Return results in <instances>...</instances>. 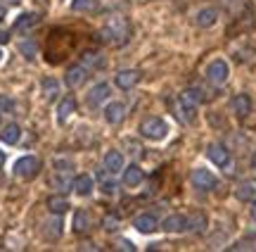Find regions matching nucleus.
<instances>
[{"label": "nucleus", "instance_id": "obj_29", "mask_svg": "<svg viewBox=\"0 0 256 252\" xmlns=\"http://www.w3.org/2000/svg\"><path fill=\"white\" fill-rule=\"evenodd\" d=\"M83 67H86V69H100L102 65H104V60H102V55H98V53H86V55H83V62H81Z\"/></svg>", "mask_w": 256, "mask_h": 252}, {"label": "nucleus", "instance_id": "obj_21", "mask_svg": "<svg viewBox=\"0 0 256 252\" xmlns=\"http://www.w3.org/2000/svg\"><path fill=\"white\" fill-rule=\"evenodd\" d=\"M19 138H22V126L14 122H10L2 126V131H0V140L5 143V145H17Z\"/></svg>", "mask_w": 256, "mask_h": 252}, {"label": "nucleus", "instance_id": "obj_40", "mask_svg": "<svg viewBox=\"0 0 256 252\" xmlns=\"http://www.w3.org/2000/svg\"><path fill=\"white\" fill-rule=\"evenodd\" d=\"M252 219L256 221V202H254V207H252Z\"/></svg>", "mask_w": 256, "mask_h": 252}, {"label": "nucleus", "instance_id": "obj_7", "mask_svg": "<svg viewBox=\"0 0 256 252\" xmlns=\"http://www.w3.org/2000/svg\"><path fill=\"white\" fill-rule=\"evenodd\" d=\"M133 226H136L138 233H154L156 228H162V224H159V219H156L154 214H150V212H145V214H138L136 219H133Z\"/></svg>", "mask_w": 256, "mask_h": 252}, {"label": "nucleus", "instance_id": "obj_30", "mask_svg": "<svg viewBox=\"0 0 256 252\" xmlns=\"http://www.w3.org/2000/svg\"><path fill=\"white\" fill-rule=\"evenodd\" d=\"M36 41H34V38H26V41H22V43H19V53H22V55L26 57V60H34V57H36Z\"/></svg>", "mask_w": 256, "mask_h": 252}, {"label": "nucleus", "instance_id": "obj_15", "mask_svg": "<svg viewBox=\"0 0 256 252\" xmlns=\"http://www.w3.org/2000/svg\"><path fill=\"white\" fill-rule=\"evenodd\" d=\"M74 112H76V100H74V95H64L62 100H60V105H57V122L66 124Z\"/></svg>", "mask_w": 256, "mask_h": 252}, {"label": "nucleus", "instance_id": "obj_17", "mask_svg": "<svg viewBox=\"0 0 256 252\" xmlns=\"http://www.w3.org/2000/svg\"><path fill=\"white\" fill-rule=\"evenodd\" d=\"M230 107H232V112L238 114L240 119H244V117L252 112V98H249L247 93H238L230 100Z\"/></svg>", "mask_w": 256, "mask_h": 252}, {"label": "nucleus", "instance_id": "obj_8", "mask_svg": "<svg viewBox=\"0 0 256 252\" xmlns=\"http://www.w3.org/2000/svg\"><path fill=\"white\" fill-rule=\"evenodd\" d=\"M140 79H142L140 69H121L114 81H116V86H119L121 91H130V88H136L140 84Z\"/></svg>", "mask_w": 256, "mask_h": 252}, {"label": "nucleus", "instance_id": "obj_38", "mask_svg": "<svg viewBox=\"0 0 256 252\" xmlns=\"http://www.w3.org/2000/svg\"><path fill=\"white\" fill-rule=\"evenodd\" d=\"M8 38H10L8 34H0V43H8Z\"/></svg>", "mask_w": 256, "mask_h": 252}, {"label": "nucleus", "instance_id": "obj_10", "mask_svg": "<svg viewBox=\"0 0 256 252\" xmlns=\"http://www.w3.org/2000/svg\"><path fill=\"white\" fill-rule=\"evenodd\" d=\"M38 22H40V17H38L36 12H24V15H19V17L14 19L12 31H14V34H28V31L36 27Z\"/></svg>", "mask_w": 256, "mask_h": 252}, {"label": "nucleus", "instance_id": "obj_37", "mask_svg": "<svg viewBox=\"0 0 256 252\" xmlns=\"http://www.w3.org/2000/svg\"><path fill=\"white\" fill-rule=\"evenodd\" d=\"M5 5H19V0H2Z\"/></svg>", "mask_w": 256, "mask_h": 252}, {"label": "nucleus", "instance_id": "obj_5", "mask_svg": "<svg viewBox=\"0 0 256 252\" xmlns=\"http://www.w3.org/2000/svg\"><path fill=\"white\" fill-rule=\"evenodd\" d=\"M206 157H209L216 167H223L226 171H230L232 159H230V150L226 148V145H220V143H211L209 148H206Z\"/></svg>", "mask_w": 256, "mask_h": 252}, {"label": "nucleus", "instance_id": "obj_33", "mask_svg": "<svg viewBox=\"0 0 256 252\" xmlns=\"http://www.w3.org/2000/svg\"><path fill=\"white\" fill-rule=\"evenodd\" d=\"M0 112H14V100H10L8 95H0Z\"/></svg>", "mask_w": 256, "mask_h": 252}, {"label": "nucleus", "instance_id": "obj_2", "mask_svg": "<svg viewBox=\"0 0 256 252\" xmlns=\"http://www.w3.org/2000/svg\"><path fill=\"white\" fill-rule=\"evenodd\" d=\"M140 136L147 140H164L168 136V124L162 117H147L140 124Z\"/></svg>", "mask_w": 256, "mask_h": 252}, {"label": "nucleus", "instance_id": "obj_13", "mask_svg": "<svg viewBox=\"0 0 256 252\" xmlns=\"http://www.w3.org/2000/svg\"><path fill=\"white\" fill-rule=\"evenodd\" d=\"M162 228H164L166 233H185V228H188V216L185 214L166 216L164 221H162Z\"/></svg>", "mask_w": 256, "mask_h": 252}, {"label": "nucleus", "instance_id": "obj_25", "mask_svg": "<svg viewBox=\"0 0 256 252\" xmlns=\"http://www.w3.org/2000/svg\"><path fill=\"white\" fill-rule=\"evenodd\" d=\"M204 228H206V214H202V212H194V214L188 216V233H204Z\"/></svg>", "mask_w": 256, "mask_h": 252}, {"label": "nucleus", "instance_id": "obj_19", "mask_svg": "<svg viewBox=\"0 0 256 252\" xmlns=\"http://www.w3.org/2000/svg\"><path fill=\"white\" fill-rule=\"evenodd\" d=\"M124 155H121L119 150H107L104 152V169L110 171V174H119L124 171Z\"/></svg>", "mask_w": 256, "mask_h": 252}, {"label": "nucleus", "instance_id": "obj_6", "mask_svg": "<svg viewBox=\"0 0 256 252\" xmlns=\"http://www.w3.org/2000/svg\"><path fill=\"white\" fill-rule=\"evenodd\" d=\"M192 186L197 188V190L209 193V190H214V188L218 186V178L214 176L209 169H194L192 171Z\"/></svg>", "mask_w": 256, "mask_h": 252}, {"label": "nucleus", "instance_id": "obj_24", "mask_svg": "<svg viewBox=\"0 0 256 252\" xmlns=\"http://www.w3.org/2000/svg\"><path fill=\"white\" fill-rule=\"evenodd\" d=\"M43 235H46V240H57L62 235V219H60V214L43 224Z\"/></svg>", "mask_w": 256, "mask_h": 252}, {"label": "nucleus", "instance_id": "obj_11", "mask_svg": "<svg viewBox=\"0 0 256 252\" xmlns=\"http://www.w3.org/2000/svg\"><path fill=\"white\" fill-rule=\"evenodd\" d=\"M124 176H121V181H124V186L126 188H138L142 181H145V171L138 167V164H128V169L124 167V171H121Z\"/></svg>", "mask_w": 256, "mask_h": 252}, {"label": "nucleus", "instance_id": "obj_41", "mask_svg": "<svg viewBox=\"0 0 256 252\" xmlns=\"http://www.w3.org/2000/svg\"><path fill=\"white\" fill-rule=\"evenodd\" d=\"M252 167L256 169V150H254V155H252Z\"/></svg>", "mask_w": 256, "mask_h": 252}, {"label": "nucleus", "instance_id": "obj_36", "mask_svg": "<svg viewBox=\"0 0 256 252\" xmlns=\"http://www.w3.org/2000/svg\"><path fill=\"white\" fill-rule=\"evenodd\" d=\"M2 19H5V5L0 3V24H2Z\"/></svg>", "mask_w": 256, "mask_h": 252}, {"label": "nucleus", "instance_id": "obj_12", "mask_svg": "<svg viewBox=\"0 0 256 252\" xmlns=\"http://www.w3.org/2000/svg\"><path fill=\"white\" fill-rule=\"evenodd\" d=\"M124 117H126V105L119 103V100H114V103L104 105V122L107 124H121L124 122Z\"/></svg>", "mask_w": 256, "mask_h": 252}, {"label": "nucleus", "instance_id": "obj_32", "mask_svg": "<svg viewBox=\"0 0 256 252\" xmlns=\"http://www.w3.org/2000/svg\"><path fill=\"white\" fill-rule=\"evenodd\" d=\"M100 190L104 193V195H114V193H116V183H114L112 178H104V181L100 183Z\"/></svg>", "mask_w": 256, "mask_h": 252}, {"label": "nucleus", "instance_id": "obj_42", "mask_svg": "<svg viewBox=\"0 0 256 252\" xmlns=\"http://www.w3.org/2000/svg\"><path fill=\"white\" fill-rule=\"evenodd\" d=\"M0 62H2V50H0Z\"/></svg>", "mask_w": 256, "mask_h": 252}, {"label": "nucleus", "instance_id": "obj_22", "mask_svg": "<svg viewBox=\"0 0 256 252\" xmlns=\"http://www.w3.org/2000/svg\"><path fill=\"white\" fill-rule=\"evenodd\" d=\"M238 200L242 202H256V178H249V181H242L235 190Z\"/></svg>", "mask_w": 256, "mask_h": 252}, {"label": "nucleus", "instance_id": "obj_20", "mask_svg": "<svg viewBox=\"0 0 256 252\" xmlns=\"http://www.w3.org/2000/svg\"><path fill=\"white\" fill-rule=\"evenodd\" d=\"M95 190V181H92L90 174H81V176L74 178V193L81 197H88Z\"/></svg>", "mask_w": 256, "mask_h": 252}, {"label": "nucleus", "instance_id": "obj_16", "mask_svg": "<svg viewBox=\"0 0 256 252\" xmlns=\"http://www.w3.org/2000/svg\"><path fill=\"white\" fill-rule=\"evenodd\" d=\"M86 79H88V69H86L83 65L69 67V72H66V76H64V81H66V86H69V88H78Z\"/></svg>", "mask_w": 256, "mask_h": 252}, {"label": "nucleus", "instance_id": "obj_26", "mask_svg": "<svg viewBox=\"0 0 256 252\" xmlns=\"http://www.w3.org/2000/svg\"><path fill=\"white\" fill-rule=\"evenodd\" d=\"M40 86H43V98H46L48 103H52V100L60 98V81H57V79L48 76V79H43Z\"/></svg>", "mask_w": 256, "mask_h": 252}, {"label": "nucleus", "instance_id": "obj_28", "mask_svg": "<svg viewBox=\"0 0 256 252\" xmlns=\"http://www.w3.org/2000/svg\"><path fill=\"white\" fill-rule=\"evenodd\" d=\"M100 8V0H72L74 12H95Z\"/></svg>", "mask_w": 256, "mask_h": 252}, {"label": "nucleus", "instance_id": "obj_35", "mask_svg": "<svg viewBox=\"0 0 256 252\" xmlns=\"http://www.w3.org/2000/svg\"><path fill=\"white\" fill-rule=\"evenodd\" d=\"M119 245H121V250H130V252L136 250V245L130 243V240H126V238H124V240H119Z\"/></svg>", "mask_w": 256, "mask_h": 252}, {"label": "nucleus", "instance_id": "obj_18", "mask_svg": "<svg viewBox=\"0 0 256 252\" xmlns=\"http://www.w3.org/2000/svg\"><path fill=\"white\" fill-rule=\"evenodd\" d=\"M50 186L55 188L57 193H69V190H74V181H72V174L69 171H57V174H52V178H50Z\"/></svg>", "mask_w": 256, "mask_h": 252}, {"label": "nucleus", "instance_id": "obj_1", "mask_svg": "<svg viewBox=\"0 0 256 252\" xmlns=\"http://www.w3.org/2000/svg\"><path fill=\"white\" fill-rule=\"evenodd\" d=\"M128 38H130V27H128L126 17H121V15H114L104 22V27L100 31V41L102 43H107L112 48H121L128 43Z\"/></svg>", "mask_w": 256, "mask_h": 252}, {"label": "nucleus", "instance_id": "obj_39", "mask_svg": "<svg viewBox=\"0 0 256 252\" xmlns=\"http://www.w3.org/2000/svg\"><path fill=\"white\" fill-rule=\"evenodd\" d=\"M2 164H5V152L0 150V167H2Z\"/></svg>", "mask_w": 256, "mask_h": 252}, {"label": "nucleus", "instance_id": "obj_27", "mask_svg": "<svg viewBox=\"0 0 256 252\" xmlns=\"http://www.w3.org/2000/svg\"><path fill=\"white\" fill-rule=\"evenodd\" d=\"M48 209L52 212V214H64L66 209H69V202H66V197L62 193H55V195L48 197Z\"/></svg>", "mask_w": 256, "mask_h": 252}, {"label": "nucleus", "instance_id": "obj_4", "mask_svg": "<svg viewBox=\"0 0 256 252\" xmlns=\"http://www.w3.org/2000/svg\"><path fill=\"white\" fill-rule=\"evenodd\" d=\"M230 76V67L226 60H211L206 67V81L214 86H223Z\"/></svg>", "mask_w": 256, "mask_h": 252}, {"label": "nucleus", "instance_id": "obj_34", "mask_svg": "<svg viewBox=\"0 0 256 252\" xmlns=\"http://www.w3.org/2000/svg\"><path fill=\"white\" fill-rule=\"evenodd\" d=\"M55 167H57V171H69L74 164L72 162H66V159H55Z\"/></svg>", "mask_w": 256, "mask_h": 252}, {"label": "nucleus", "instance_id": "obj_9", "mask_svg": "<svg viewBox=\"0 0 256 252\" xmlns=\"http://www.w3.org/2000/svg\"><path fill=\"white\" fill-rule=\"evenodd\" d=\"M107 98H110V84L100 81V84H95L90 88V93L86 95V103H88V107H100Z\"/></svg>", "mask_w": 256, "mask_h": 252}, {"label": "nucleus", "instance_id": "obj_14", "mask_svg": "<svg viewBox=\"0 0 256 252\" xmlns=\"http://www.w3.org/2000/svg\"><path fill=\"white\" fill-rule=\"evenodd\" d=\"M218 22V10L216 8H202L197 15H194V24L200 29H211Z\"/></svg>", "mask_w": 256, "mask_h": 252}, {"label": "nucleus", "instance_id": "obj_23", "mask_svg": "<svg viewBox=\"0 0 256 252\" xmlns=\"http://www.w3.org/2000/svg\"><path fill=\"white\" fill-rule=\"evenodd\" d=\"M90 214L88 212H83V209H78V212H74V221H72V231L74 233H78V235H83V233H88L90 231Z\"/></svg>", "mask_w": 256, "mask_h": 252}, {"label": "nucleus", "instance_id": "obj_31", "mask_svg": "<svg viewBox=\"0 0 256 252\" xmlns=\"http://www.w3.org/2000/svg\"><path fill=\"white\" fill-rule=\"evenodd\" d=\"M256 247V235H247V238H242V240H238L235 245H230V250H254Z\"/></svg>", "mask_w": 256, "mask_h": 252}, {"label": "nucleus", "instance_id": "obj_3", "mask_svg": "<svg viewBox=\"0 0 256 252\" xmlns=\"http://www.w3.org/2000/svg\"><path fill=\"white\" fill-rule=\"evenodd\" d=\"M38 171H40V159L34 157V155L19 157L14 162V167H12V174L17 178H24V181H31L34 176H38Z\"/></svg>", "mask_w": 256, "mask_h": 252}]
</instances>
